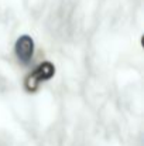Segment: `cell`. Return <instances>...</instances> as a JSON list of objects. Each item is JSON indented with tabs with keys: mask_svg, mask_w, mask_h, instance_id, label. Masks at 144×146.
<instances>
[{
	"mask_svg": "<svg viewBox=\"0 0 144 146\" xmlns=\"http://www.w3.org/2000/svg\"><path fill=\"white\" fill-rule=\"evenodd\" d=\"M52 72H54V68H52L49 64H44V65H41V67H40V68H37V71L30 77V80H28L30 87H31V88H36L41 81H44V80L49 78V77L52 75Z\"/></svg>",
	"mask_w": 144,
	"mask_h": 146,
	"instance_id": "6da1fadb",
	"label": "cell"
},
{
	"mask_svg": "<svg viewBox=\"0 0 144 146\" xmlns=\"http://www.w3.org/2000/svg\"><path fill=\"white\" fill-rule=\"evenodd\" d=\"M17 55L21 61H28L33 55V41L28 37H23L17 43Z\"/></svg>",
	"mask_w": 144,
	"mask_h": 146,
	"instance_id": "7a4b0ae2",
	"label": "cell"
}]
</instances>
